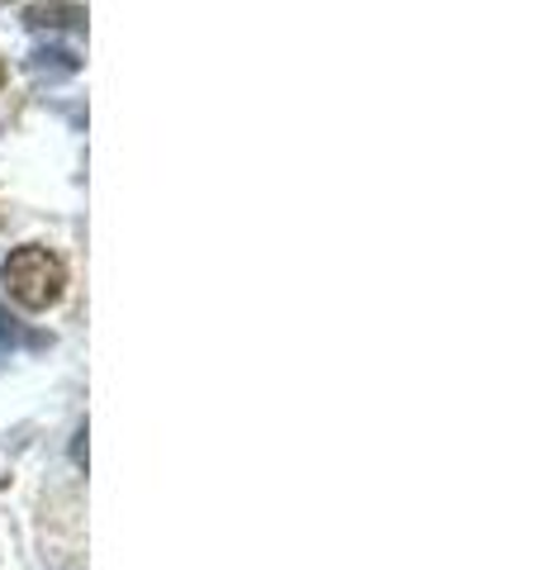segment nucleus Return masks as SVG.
Returning a JSON list of instances; mask_svg holds the SVG:
<instances>
[{
    "label": "nucleus",
    "instance_id": "7",
    "mask_svg": "<svg viewBox=\"0 0 541 570\" xmlns=\"http://www.w3.org/2000/svg\"><path fill=\"white\" fill-rule=\"evenodd\" d=\"M0 6H6V0H0Z\"/></svg>",
    "mask_w": 541,
    "mask_h": 570
},
{
    "label": "nucleus",
    "instance_id": "4",
    "mask_svg": "<svg viewBox=\"0 0 541 570\" xmlns=\"http://www.w3.org/2000/svg\"><path fill=\"white\" fill-rule=\"evenodd\" d=\"M14 343H20V324L6 314V305H0V356H6Z\"/></svg>",
    "mask_w": 541,
    "mask_h": 570
},
{
    "label": "nucleus",
    "instance_id": "1",
    "mask_svg": "<svg viewBox=\"0 0 541 570\" xmlns=\"http://www.w3.org/2000/svg\"><path fill=\"white\" fill-rule=\"evenodd\" d=\"M0 281H6V291L20 299L24 309H48V305H58L62 299L67 272H62L58 253H48V247H39V243H24V247H14V253L6 257Z\"/></svg>",
    "mask_w": 541,
    "mask_h": 570
},
{
    "label": "nucleus",
    "instance_id": "2",
    "mask_svg": "<svg viewBox=\"0 0 541 570\" xmlns=\"http://www.w3.org/2000/svg\"><path fill=\"white\" fill-rule=\"evenodd\" d=\"M24 24L33 33H58V29L81 33L86 29V10L77 6V0H39V6L24 10Z\"/></svg>",
    "mask_w": 541,
    "mask_h": 570
},
{
    "label": "nucleus",
    "instance_id": "6",
    "mask_svg": "<svg viewBox=\"0 0 541 570\" xmlns=\"http://www.w3.org/2000/svg\"><path fill=\"white\" fill-rule=\"evenodd\" d=\"M0 81H6V67H0Z\"/></svg>",
    "mask_w": 541,
    "mask_h": 570
},
{
    "label": "nucleus",
    "instance_id": "3",
    "mask_svg": "<svg viewBox=\"0 0 541 570\" xmlns=\"http://www.w3.org/2000/svg\"><path fill=\"white\" fill-rule=\"evenodd\" d=\"M33 77H48V81H62V77H77L81 71V58L71 48H33L29 62H24Z\"/></svg>",
    "mask_w": 541,
    "mask_h": 570
},
{
    "label": "nucleus",
    "instance_id": "5",
    "mask_svg": "<svg viewBox=\"0 0 541 570\" xmlns=\"http://www.w3.org/2000/svg\"><path fill=\"white\" fill-rule=\"evenodd\" d=\"M71 456H77V461H81V466H86V428H81V433H77V442H71Z\"/></svg>",
    "mask_w": 541,
    "mask_h": 570
}]
</instances>
